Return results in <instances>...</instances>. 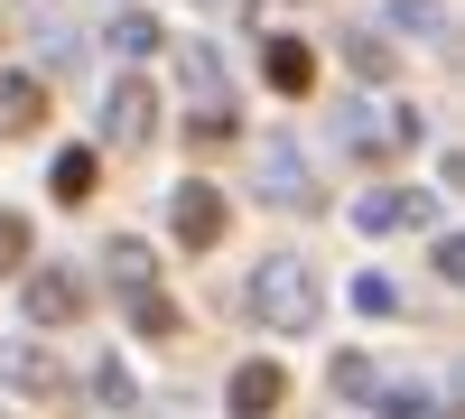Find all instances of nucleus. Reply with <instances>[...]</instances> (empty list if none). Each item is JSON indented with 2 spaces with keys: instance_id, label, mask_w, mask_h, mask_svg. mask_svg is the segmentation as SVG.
Returning a JSON list of instances; mask_svg holds the SVG:
<instances>
[{
  "instance_id": "nucleus-7",
  "label": "nucleus",
  "mask_w": 465,
  "mask_h": 419,
  "mask_svg": "<svg viewBox=\"0 0 465 419\" xmlns=\"http://www.w3.org/2000/svg\"><path fill=\"white\" fill-rule=\"evenodd\" d=\"M438 205L429 196H410V186H372V196L354 205V224H363V234H410V224H429Z\"/></svg>"
},
{
  "instance_id": "nucleus-16",
  "label": "nucleus",
  "mask_w": 465,
  "mask_h": 419,
  "mask_svg": "<svg viewBox=\"0 0 465 419\" xmlns=\"http://www.w3.org/2000/svg\"><path fill=\"white\" fill-rule=\"evenodd\" d=\"M112 47H122V56H159V19H149V10L112 19Z\"/></svg>"
},
{
  "instance_id": "nucleus-1",
  "label": "nucleus",
  "mask_w": 465,
  "mask_h": 419,
  "mask_svg": "<svg viewBox=\"0 0 465 419\" xmlns=\"http://www.w3.org/2000/svg\"><path fill=\"white\" fill-rule=\"evenodd\" d=\"M242 317L270 326V335H298V326H317V271H307V252H270L252 289H242Z\"/></svg>"
},
{
  "instance_id": "nucleus-20",
  "label": "nucleus",
  "mask_w": 465,
  "mask_h": 419,
  "mask_svg": "<svg viewBox=\"0 0 465 419\" xmlns=\"http://www.w3.org/2000/svg\"><path fill=\"white\" fill-rule=\"evenodd\" d=\"M131 326H140V335H168L177 308H168V298H131Z\"/></svg>"
},
{
  "instance_id": "nucleus-3",
  "label": "nucleus",
  "mask_w": 465,
  "mask_h": 419,
  "mask_svg": "<svg viewBox=\"0 0 465 419\" xmlns=\"http://www.w3.org/2000/svg\"><path fill=\"white\" fill-rule=\"evenodd\" d=\"M103 131L122 149H149L159 140V85H149V75H122V85L103 94Z\"/></svg>"
},
{
  "instance_id": "nucleus-18",
  "label": "nucleus",
  "mask_w": 465,
  "mask_h": 419,
  "mask_svg": "<svg viewBox=\"0 0 465 419\" xmlns=\"http://www.w3.org/2000/svg\"><path fill=\"white\" fill-rule=\"evenodd\" d=\"M232 140H242L232 112H196V131H186V149H232Z\"/></svg>"
},
{
  "instance_id": "nucleus-21",
  "label": "nucleus",
  "mask_w": 465,
  "mask_h": 419,
  "mask_svg": "<svg viewBox=\"0 0 465 419\" xmlns=\"http://www.w3.org/2000/svg\"><path fill=\"white\" fill-rule=\"evenodd\" d=\"M19 261H28V224L0 214V271H19Z\"/></svg>"
},
{
  "instance_id": "nucleus-12",
  "label": "nucleus",
  "mask_w": 465,
  "mask_h": 419,
  "mask_svg": "<svg viewBox=\"0 0 465 419\" xmlns=\"http://www.w3.org/2000/svg\"><path fill=\"white\" fill-rule=\"evenodd\" d=\"M177 75H186V94H196L205 112H223V56L214 47H177Z\"/></svg>"
},
{
  "instance_id": "nucleus-4",
  "label": "nucleus",
  "mask_w": 465,
  "mask_h": 419,
  "mask_svg": "<svg viewBox=\"0 0 465 419\" xmlns=\"http://www.w3.org/2000/svg\"><path fill=\"white\" fill-rule=\"evenodd\" d=\"M252 177H261V196H270V205H289V214H307V205H317V168H307L298 149H280V140H261Z\"/></svg>"
},
{
  "instance_id": "nucleus-8",
  "label": "nucleus",
  "mask_w": 465,
  "mask_h": 419,
  "mask_svg": "<svg viewBox=\"0 0 465 419\" xmlns=\"http://www.w3.org/2000/svg\"><path fill=\"white\" fill-rule=\"evenodd\" d=\"M103 280L112 289H131V298H149V289H159V252H149V243H103Z\"/></svg>"
},
{
  "instance_id": "nucleus-10",
  "label": "nucleus",
  "mask_w": 465,
  "mask_h": 419,
  "mask_svg": "<svg viewBox=\"0 0 465 419\" xmlns=\"http://www.w3.org/2000/svg\"><path fill=\"white\" fill-rule=\"evenodd\" d=\"M280 401H289L280 364H242V373H232V419H270Z\"/></svg>"
},
{
  "instance_id": "nucleus-6",
  "label": "nucleus",
  "mask_w": 465,
  "mask_h": 419,
  "mask_svg": "<svg viewBox=\"0 0 465 419\" xmlns=\"http://www.w3.org/2000/svg\"><path fill=\"white\" fill-rule=\"evenodd\" d=\"M223 214H232V205L214 196L205 177H186L177 196H168V224H177V243H186V252H205V243H223Z\"/></svg>"
},
{
  "instance_id": "nucleus-13",
  "label": "nucleus",
  "mask_w": 465,
  "mask_h": 419,
  "mask_svg": "<svg viewBox=\"0 0 465 419\" xmlns=\"http://www.w3.org/2000/svg\"><path fill=\"white\" fill-rule=\"evenodd\" d=\"M261 65H270V85H280V94H307V75H317V56H307L298 37H270V56H261Z\"/></svg>"
},
{
  "instance_id": "nucleus-9",
  "label": "nucleus",
  "mask_w": 465,
  "mask_h": 419,
  "mask_svg": "<svg viewBox=\"0 0 465 419\" xmlns=\"http://www.w3.org/2000/svg\"><path fill=\"white\" fill-rule=\"evenodd\" d=\"M37 122H47V85L37 75H0V140H19Z\"/></svg>"
},
{
  "instance_id": "nucleus-14",
  "label": "nucleus",
  "mask_w": 465,
  "mask_h": 419,
  "mask_svg": "<svg viewBox=\"0 0 465 419\" xmlns=\"http://www.w3.org/2000/svg\"><path fill=\"white\" fill-rule=\"evenodd\" d=\"M47 186H56V205H84V196H94V186H103V168L84 159V149H65V159L47 168Z\"/></svg>"
},
{
  "instance_id": "nucleus-22",
  "label": "nucleus",
  "mask_w": 465,
  "mask_h": 419,
  "mask_svg": "<svg viewBox=\"0 0 465 419\" xmlns=\"http://www.w3.org/2000/svg\"><path fill=\"white\" fill-rule=\"evenodd\" d=\"M335 392L363 401V392H372V364H363V354H335Z\"/></svg>"
},
{
  "instance_id": "nucleus-11",
  "label": "nucleus",
  "mask_w": 465,
  "mask_h": 419,
  "mask_svg": "<svg viewBox=\"0 0 465 419\" xmlns=\"http://www.w3.org/2000/svg\"><path fill=\"white\" fill-rule=\"evenodd\" d=\"M0 392H65V373H56V354L10 345V354H0Z\"/></svg>"
},
{
  "instance_id": "nucleus-19",
  "label": "nucleus",
  "mask_w": 465,
  "mask_h": 419,
  "mask_svg": "<svg viewBox=\"0 0 465 419\" xmlns=\"http://www.w3.org/2000/svg\"><path fill=\"white\" fill-rule=\"evenodd\" d=\"M354 308H363V317H391V308H401V289L381 280V271H363V280H354Z\"/></svg>"
},
{
  "instance_id": "nucleus-17",
  "label": "nucleus",
  "mask_w": 465,
  "mask_h": 419,
  "mask_svg": "<svg viewBox=\"0 0 465 419\" xmlns=\"http://www.w3.org/2000/svg\"><path fill=\"white\" fill-rule=\"evenodd\" d=\"M344 56H354V75H372V85L391 75V47H381L372 28H344Z\"/></svg>"
},
{
  "instance_id": "nucleus-2",
  "label": "nucleus",
  "mask_w": 465,
  "mask_h": 419,
  "mask_svg": "<svg viewBox=\"0 0 465 419\" xmlns=\"http://www.w3.org/2000/svg\"><path fill=\"white\" fill-rule=\"evenodd\" d=\"M419 140V112L410 103H344V149H354V159H391V149H410Z\"/></svg>"
},
{
  "instance_id": "nucleus-5",
  "label": "nucleus",
  "mask_w": 465,
  "mask_h": 419,
  "mask_svg": "<svg viewBox=\"0 0 465 419\" xmlns=\"http://www.w3.org/2000/svg\"><path fill=\"white\" fill-rule=\"evenodd\" d=\"M19 308H28L37 326H74V317H84V280H74L65 261H37L28 289H19Z\"/></svg>"
},
{
  "instance_id": "nucleus-15",
  "label": "nucleus",
  "mask_w": 465,
  "mask_h": 419,
  "mask_svg": "<svg viewBox=\"0 0 465 419\" xmlns=\"http://www.w3.org/2000/svg\"><path fill=\"white\" fill-rule=\"evenodd\" d=\"M391 19H401L410 37H456V28H447V0H391Z\"/></svg>"
}]
</instances>
